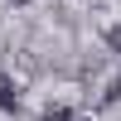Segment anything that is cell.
<instances>
[{
    "mask_svg": "<svg viewBox=\"0 0 121 121\" xmlns=\"http://www.w3.org/2000/svg\"><path fill=\"white\" fill-rule=\"evenodd\" d=\"M15 5H29V0H15Z\"/></svg>",
    "mask_w": 121,
    "mask_h": 121,
    "instance_id": "cell-4",
    "label": "cell"
},
{
    "mask_svg": "<svg viewBox=\"0 0 121 121\" xmlns=\"http://www.w3.org/2000/svg\"><path fill=\"white\" fill-rule=\"evenodd\" d=\"M68 121H82V116H68Z\"/></svg>",
    "mask_w": 121,
    "mask_h": 121,
    "instance_id": "cell-5",
    "label": "cell"
},
{
    "mask_svg": "<svg viewBox=\"0 0 121 121\" xmlns=\"http://www.w3.org/2000/svg\"><path fill=\"white\" fill-rule=\"evenodd\" d=\"M19 107V92H15V78L0 73V112H15Z\"/></svg>",
    "mask_w": 121,
    "mask_h": 121,
    "instance_id": "cell-1",
    "label": "cell"
},
{
    "mask_svg": "<svg viewBox=\"0 0 121 121\" xmlns=\"http://www.w3.org/2000/svg\"><path fill=\"white\" fill-rule=\"evenodd\" d=\"M107 48L121 58V24H112V29H107Z\"/></svg>",
    "mask_w": 121,
    "mask_h": 121,
    "instance_id": "cell-2",
    "label": "cell"
},
{
    "mask_svg": "<svg viewBox=\"0 0 121 121\" xmlns=\"http://www.w3.org/2000/svg\"><path fill=\"white\" fill-rule=\"evenodd\" d=\"M68 116H73L68 107H48V112H44V121H68Z\"/></svg>",
    "mask_w": 121,
    "mask_h": 121,
    "instance_id": "cell-3",
    "label": "cell"
}]
</instances>
